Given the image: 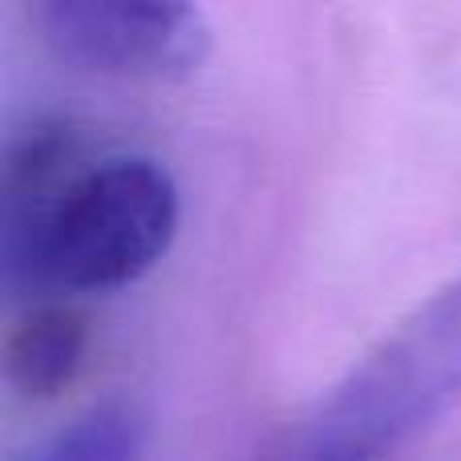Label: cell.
I'll return each instance as SVG.
<instances>
[{"label": "cell", "mask_w": 461, "mask_h": 461, "mask_svg": "<svg viewBox=\"0 0 461 461\" xmlns=\"http://www.w3.org/2000/svg\"><path fill=\"white\" fill-rule=\"evenodd\" d=\"M454 401H461V276L348 368L279 461H381Z\"/></svg>", "instance_id": "cell-2"}, {"label": "cell", "mask_w": 461, "mask_h": 461, "mask_svg": "<svg viewBox=\"0 0 461 461\" xmlns=\"http://www.w3.org/2000/svg\"><path fill=\"white\" fill-rule=\"evenodd\" d=\"M37 24L57 61L118 81H191L215 49L207 13L183 0H49Z\"/></svg>", "instance_id": "cell-3"}, {"label": "cell", "mask_w": 461, "mask_h": 461, "mask_svg": "<svg viewBox=\"0 0 461 461\" xmlns=\"http://www.w3.org/2000/svg\"><path fill=\"white\" fill-rule=\"evenodd\" d=\"M178 186L142 154L73 167L29 191L5 194L0 284L13 300L130 287L178 235Z\"/></svg>", "instance_id": "cell-1"}, {"label": "cell", "mask_w": 461, "mask_h": 461, "mask_svg": "<svg viewBox=\"0 0 461 461\" xmlns=\"http://www.w3.org/2000/svg\"><path fill=\"white\" fill-rule=\"evenodd\" d=\"M89 348V328L77 308L37 303L13 328L5 348V376L21 397L49 401L77 381Z\"/></svg>", "instance_id": "cell-4"}, {"label": "cell", "mask_w": 461, "mask_h": 461, "mask_svg": "<svg viewBox=\"0 0 461 461\" xmlns=\"http://www.w3.org/2000/svg\"><path fill=\"white\" fill-rule=\"evenodd\" d=\"M150 421L134 401H105L32 446L21 461H142Z\"/></svg>", "instance_id": "cell-5"}]
</instances>
